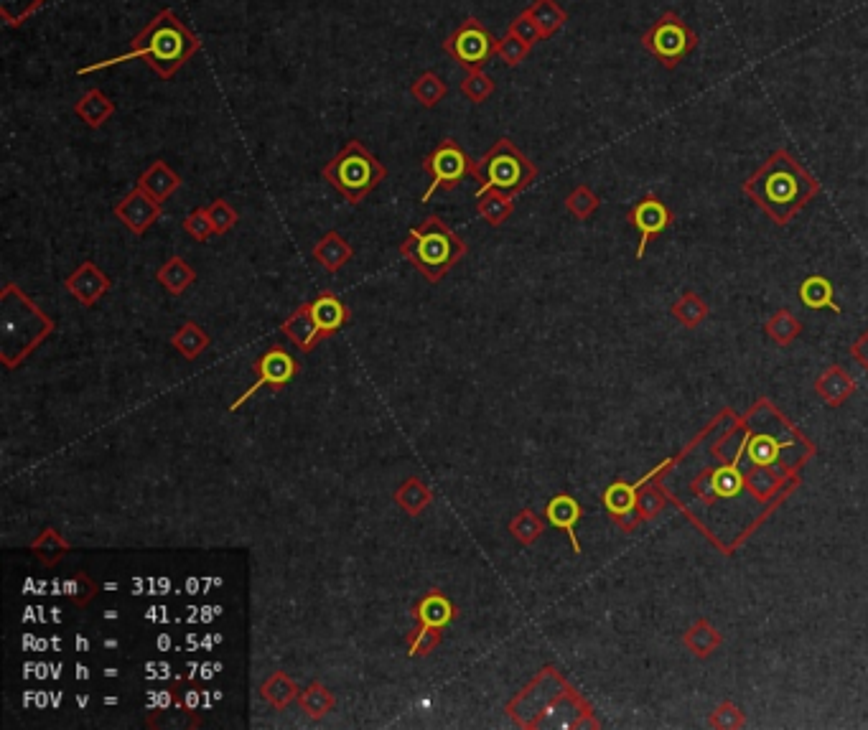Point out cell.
<instances>
[{
    "label": "cell",
    "mask_w": 868,
    "mask_h": 730,
    "mask_svg": "<svg viewBox=\"0 0 868 730\" xmlns=\"http://www.w3.org/2000/svg\"><path fill=\"white\" fill-rule=\"evenodd\" d=\"M507 31H510V34H515L520 41H525L527 46H535L538 41H543V34H540L538 23L532 21L530 13L527 11H522L520 16H515V21L510 23V28H507Z\"/></svg>",
    "instance_id": "48"
},
{
    "label": "cell",
    "mask_w": 868,
    "mask_h": 730,
    "mask_svg": "<svg viewBox=\"0 0 868 730\" xmlns=\"http://www.w3.org/2000/svg\"><path fill=\"white\" fill-rule=\"evenodd\" d=\"M97 591H100V586H97L95 580L84 573V570L72 573L67 578V583H64V593H67L69 601H72L74 606H82V608L90 606V601L97 596Z\"/></svg>",
    "instance_id": "42"
},
{
    "label": "cell",
    "mask_w": 868,
    "mask_h": 730,
    "mask_svg": "<svg viewBox=\"0 0 868 730\" xmlns=\"http://www.w3.org/2000/svg\"><path fill=\"white\" fill-rule=\"evenodd\" d=\"M56 324L31 298L8 283L0 293V362L16 369L54 334Z\"/></svg>",
    "instance_id": "4"
},
{
    "label": "cell",
    "mask_w": 868,
    "mask_h": 730,
    "mask_svg": "<svg viewBox=\"0 0 868 730\" xmlns=\"http://www.w3.org/2000/svg\"><path fill=\"white\" fill-rule=\"evenodd\" d=\"M64 288H67L69 296L77 298L84 308H92L102 296H107L112 290V280L97 268L92 260H84L79 268H74V273H69L64 278Z\"/></svg>",
    "instance_id": "15"
},
{
    "label": "cell",
    "mask_w": 868,
    "mask_h": 730,
    "mask_svg": "<svg viewBox=\"0 0 868 730\" xmlns=\"http://www.w3.org/2000/svg\"><path fill=\"white\" fill-rule=\"evenodd\" d=\"M627 222L639 232V245H637V252H634V257H637V262H642L644 255H647L650 242L675 224V214H672V209L667 207L660 196L647 194L642 196L632 209H629Z\"/></svg>",
    "instance_id": "13"
},
{
    "label": "cell",
    "mask_w": 868,
    "mask_h": 730,
    "mask_svg": "<svg viewBox=\"0 0 868 730\" xmlns=\"http://www.w3.org/2000/svg\"><path fill=\"white\" fill-rule=\"evenodd\" d=\"M280 334H286L303 354H311L319 341H324L314 316H311V303H301L291 316L280 324Z\"/></svg>",
    "instance_id": "18"
},
{
    "label": "cell",
    "mask_w": 868,
    "mask_h": 730,
    "mask_svg": "<svg viewBox=\"0 0 868 730\" xmlns=\"http://www.w3.org/2000/svg\"><path fill=\"white\" fill-rule=\"evenodd\" d=\"M851 354L853 359H856V362L868 372V331L866 334H861V339L851 346Z\"/></svg>",
    "instance_id": "49"
},
{
    "label": "cell",
    "mask_w": 868,
    "mask_h": 730,
    "mask_svg": "<svg viewBox=\"0 0 868 730\" xmlns=\"http://www.w3.org/2000/svg\"><path fill=\"white\" fill-rule=\"evenodd\" d=\"M530 51L532 46H527L525 41H520L515 34H510V31L497 41V56L507 67H520L527 56H530Z\"/></svg>",
    "instance_id": "45"
},
{
    "label": "cell",
    "mask_w": 868,
    "mask_h": 730,
    "mask_svg": "<svg viewBox=\"0 0 868 730\" xmlns=\"http://www.w3.org/2000/svg\"><path fill=\"white\" fill-rule=\"evenodd\" d=\"M209 344H212V339H209L207 331L196 324V321H184L181 329L171 336V346H174L186 362H194V359L202 357L209 349Z\"/></svg>",
    "instance_id": "29"
},
{
    "label": "cell",
    "mask_w": 868,
    "mask_h": 730,
    "mask_svg": "<svg viewBox=\"0 0 868 730\" xmlns=\"http://www.w3.org/2000/svg\"><path fill=\"white\" fill-rule=\"evenodd\" d=\"M431 502H433L431 486H428L423 479H418V476H410V479H405L403 484L395 489V504H398L408 517H420V514L431 507Z\"/></svg>",
    "instance_id": "25"
},
{
    "label": "cell",
    "mask_w": 868,
    "mask_h": 730,
    "mask_svg": "<svg viewBox=\"0 0 868 730\" xmlns=\"http://www.w3.org/2000/svg\"><path fill=\"white\" fill-rule=\"evenodd\" d=\"M138 186L163 204V201H168L179 191L181 176L168 166L166 161H153L146 171L140 173Z\"/></svg>",
    "instance_id": "22"
},
{
    "label": "cell",
    "mask_w": 868,
    "mask_h": 730,
    "mask_svg": "<svg viewBox=\"0 0 868 730\" xmlns=\"http://www.w3.org/2000/svg\"><path fill=\"white\" fill-rule=\"evenodd\" d=\"M410 95H413V100L418 102V105L433 110V107H436L438 102H441L443 97L448 95V87H446V82L441 79V74H436L433 69H428V72H423L413 84H410Z\"/></svg>",
    "instance_id": "36"
},
{
    "label": "cell",
    "mask_w": 868,
    "mask_h": 730,
    "mask_svg": "<svg viewBox=\"0 0 868 730\" xmlns=\"http://www.w3.org/2000/svg\"><path fill=\"white\" fill-rule=\"evenodd\" d=\"M321 176H324L349 204L357 207L359 201L367 199V196L385 181L387 168L382 166L359 140H349L342 151L336 153V156L321 168Z\"/></svg>",
    "instance_id": "7"
},
{
    "label": "cell",
    "mask_w": 868,
    "mask_h": 730,
    "mask_svg": "<svg viewBox=\"0 0 868 730\" xmlns=\"http://www.w3.org/2000/svg\"><path fill=\"white\" fill-rule=\"evenodd\" d=\"M670 313H672V318L678 321V324L685 326V329H698V326L708 318L711 308H708V303L703 301L698 293L688 290V293H683L678 301L672 303Z\"/></svg>",
    "instance_id": "35"
},
{
    "label": "cell",
    "mask_w": 868,
    "mask_h": 730,
    "mask_svg": "<svg viewBox=\"0 0 868 730\" xmlns=\"http://www.w3.org/2000/svg\"><path fill=\"white\" fill-rule=\"evenodd\" d=\"M497 41L499 39H494L492 31L479 18L469 16L459 23L454 34H448V39L443 41V51L461 69L476 72V69L487 67L492 56H497Z\"/></svg>",
    "instance_id": "10"
},
{
    "label": "cell",
    "mask_w": 868,
    "mask_h": 730,
    "mask_svg": "<svg viewBox=\"0 0 868 730\" xmlns=\"http://www.w3.org/2000/svg\"><path fill=\"white\" fill-rule=\"evenodd\" d=\"M672 469V466H670ZM667 469V471H670ZM665 471V474H667ZM670 502V494H667L665 484H662V474L655 476V479H650L647 484L639 489L637 496V514H639V522H652V519L657 517V514H662V509H665V504Z\"/></svg>",
    "instance_id": "32"
},
{
    "label": "cell",
    "mask_w": 868,
    "mask_h": 730,
    "mask_svg": "<svg viewBox=\"0 0 868 730\" xmlns=\"http://www.w3.org/2000/svg\"><path fill=\"white\" fill-rule=\"evenodd\" d=\"M820 191V181L787 148L769 153L767 161L741 184V194L749 196L777 227H787Z\"/></svg>",
    "instance_id": "1"
},
{
    "label": "cell",
    "mask_w": 868,
    "mask_h": 730,
    "mask_svg": "<svg viewBox=\"0 0 868 730\" xmlns=\"http://www.w3.org/2000/svg\"><path fill=\"white\" fill-rule=\"evenodd\" d=\"M708 725H711V728H723V730L744 728L746 715H744V710L739 708V705L728 700V703L718 705V708L713 710L711 718H708Z\"/></svg>",
    "instance_id": "46"
},
{
    "label": "cell",
    "mask_w": 868,
    "mask_h": 730,
    "mask_svg": "<svg viewBox=\"0 0 868 730\" xmlns=\"http://www.w3.org/2000/svg\"><path fill=\"white\" fill-rule=\"evenodd\" d=\"M207 214H209V222H212L214 227V235H227V232H232L237 219H240L237 209L232 207L230 201L224 199H214L207 207Z\"/></svg>",
    "instance_id": "44"
},
{
    "label": "cell",
    "mask_w": 868,
    "mask_h": 730,
    "mask_svg": "<svg viewBox=\"0 0 868 730\" xmlns=\"http://www.w3.org/2000/svg\"><path fill=\"white\" fill-rule=\"evenodd\" d=\"M413 619L423 626H436V629H446L448 624H454L459 619V608L448 596H443L438 588L428 591L413 606Z\"/></svg>",
    "instance_id": "19"
},
{
    "label": "cell",
    "mask_w": 868,
    "mask_h": 730,
    "mask_svg": "<svg viewBox=\"0 0 868 730\" xmlns=\"http://www.w3.org/2000/svg\"><path fill=\"white\" fill-rule=\"evenodd\" d=\"M28 550H31V555H34L41 565L54 568V565L62 563V558H67L69 552H72V545H69L54 527H46V530L28 545Z\"/></svg>",
    "instance_id": "28"
},
{
    "label": "cell",
    "mask_w": 868,
    "mask_h": 730,
    "mask_svg": "<svg viewBox=\"0 0 868 730\" xmlns=\"http://www.w3.org/2000/svg\"><path fill=\"white\" fill-rule=\"evenodd\" d=\"M800 301L802 306L810 311H833L840 313L838 301H835V288L825 275H810L800 283Z\"/></svg>",
    "instance_id": "26"
},
{
    "label": "cell",
    "mask_w": 868,
    "mask_h": 730,
    "mask_svg": "<svg viewBox=\"0 0 868 730\" xmlns=\"http://www.w3.org/2000/svg\"><path fill=\"white\" fill-rule=\"evenodd\" d=\"M476 181L479 194L502 191L517 196L538 181V166L525 156L510 138H497V143L476 161Z\"/></svg>",
    "instance_id": "6"
},
{
    "label": "cell",
    "mask_w": 868,
    "mask_h": 730,
    "mask_svg": "<svg viewBox=\"0 0 868 730\" xmlns=\"http://www.w3.org/2000/svg\"><path fill=\"white\" fill-rule=\"evenodd\" d=\"M443 634L436 626H423L418 624L408 634V654L410 657H428L431 652H436L441 647Z\"/></svg>",
    "instance_id": "41"
},
{
    "label": "cell",
    "mask_w": 868,
    "mask_h": 730,
    "mask_svg": "<svg viewBox=\"0 0 868 730\" xmlns=\"http://www.w3.org/2000/svg\"><path fill=\"white\" fill-rule=\"evenodd\" d=\"M161 212H163L161 201L153 199V196L148 194V191L140 189V186H135L130 194H125L123 199L115 204V209H112V214H115V217H118L120 222H123L125 227L138 237L146 235L148 229L158 222Z\"/></svg>",
    "instance_id": "14"
},
{
    "label": "cell",
    "mask_w": 868,
    "mask_h": 730,
    "mask_svg": "<svg viewBox=\"0 0 868 730\" xmlns=\"http://www.w3.org/2000/svg\"><path fill=\"white\" fill-rule=\"evenodd\" d=\"M512 199L515 196H507L502 191H484V194H476V212L489 227H502L515 214Z\"/></svg>",
    "instance_id": "30"
},
{
    "label": "cell",
    "mask_w": 868,
    "mask_h": 730,
    "mask_svg": "<svg viewBox=\"0 0 868 730\" xmlns=\"http://www.w3.org/2000/svg\"><path fill=\"white\" fill-rule=\"evenodd\" d=\"M423 171L431 176V186L426 189V194L420 196V201L426 204L438 191H454L469 176L476 179V161L461 148V143L446 138L423 158Z\"/></svg>",
    "instance_id": "9"
},
{
    "label": "cell",
    "mask_w": 868,
    "mask_h": 730,
    "mask_svg": "<svg viewBox=\"0 0 868 730\" xmlns=\"http://www.w3.org/2000/svg\"><path fill=\"white\" fill-rule=\"evenodd\" d=\"M802 324L797 321L795 313L790 308H779L777 313H772V318L767 321V336L777 346H790L792 341L800 336Z\"/></svg>",
    "instance_id": "37"
},
{
    "label": "cell",
    "mask_w": 868,
    "mask_h": 730,
    "mask_svg": "<svg viewBox=\"0 0 868 730\" xmlns=\"http://www.w3.org/2000/svg\"><path fill=\"white\" fill-rule=\"evenodd\" d=\"M601 207V199L599 194H596L591 186L586 184H578L576 189L571 191V194L566 196V209L571 217L581 219V222H588V219L594 217L596 209Z\"/></svg>",
    "instance_id": "39"
},
{
    "label": "cell",
    "mask_w": 868,
    "mask_h": 730,
    "mask_svg": "<svg viewBox=\"0 0 868 730\" xmlns=\"http://www.w3.org/2000/svg\"><path fill=\"white\" fill-rule=\"evenodd\" d=\"M510 532L522 547H530L532 542H538L540 535L545 532V519L538 517L532 509H522L510 522Z\"/></svg>",
    "instance_id": "38"
},
{
    "label": "cell",
    "mask_w": 868,
    "mask_h": 730,
    "mask_svg": "<svg viewBox=\"0 0 868 730\" xmlns=\"http://www.w3.org/2000/svg\"><path fill=\"white\" fill-rule=\"evenodd\" d=\"M507 713L520 728L530 730L553 728L555 715H568L573 720V728L599 725L591 715V708L555 667L540 669L538 677L507 703Z\"/></svg>",
    "instance_id": "3"
},
{
    "label": "cell",
    "mask_w": 868,
    "mask_h": 730,
    "mask_svg": "<svg viewBox=\"0 0 868 730\" xmlns=\"http://www.w3.org/2000/svg\"><path fill=\"white\" fill-rule=\"evenodd\" d=\"M469 247L448 227L438 214L426 217L418 227L408 232L400 242V255L418 270L428 283H441L448 270L459 265L466 257Z\"/></svg>",
    "instance_id": "5"
},
{
    "label": "cell",
    "mask_w": 868,
    "mask_h": 730,
    "mask_svg": "<svg viewBox=\"0 0 868 730\" xmlns=\"http://www.w3.org/2000/svg\"><path fill=\"white\" fill-rule=\"evenodd\" d=\"M583 517V507L573 499L571 494H555L548 504H545V522L555 530H563L571 537V547L576 555H581V542L576 537V527Z\"/></svg>",
    "instance_id": "16"
},
{
    "label": "cell",
    "mask_w": 868,
    "mask_h": 730,
    "mask_svg": "<svg viewBox=\"0 0 868 730\" xmlns=\"http://www.w3.org/2000/svg\"><path fill=\"white\" fill-rule=\"evenodd\" d=\"M683 644H685V649L693 654V657L708 659V657H713L718 649H721L723 636L718 634V629L711 624V621L698 619L688 631H685Z\"/></svg>",
    "instance_id": "27"
},
{
    "label": "cell",
    "mask_w": 868,
    "mask_h": 730,
    "mask_svg": "<svg viewBox=\"0 0 868 730\" xmlns=\"http://www.w3.org/2000/svg\"><path fill=\"white\" fill-rule=\"evenodd\" d=\"M74 115H77L87 128L97 130L102 128L112 115H115V102H112L102 90L92 87V90H87L77 102H74Z\"/></svg>",
    "instance_id": "23"
},
{
    "label": "cell",
    "mask_w": 868,
    "mask_h": 730,
    "mask_svg": "<svg viewBox=\"0 0 868 730\" xmlns=\"http://www.w3.org/2000/svg\"><path fill=\"white\" fill-rule=\"evenodd\" d=\"M525 11L530 13L532 21L538 23L543 39H550V36L558 34L568 21V13L558 6V0H532Z\"/></svg>",
    "instance_id": "33"
},
{
    "label": "cell",
    "mask_w": 868,
    "mask_h": 730,
    "mask_svg": "<svg viewBox=\"0 0 868 730\" xmlns=\"http://www.w3.org/2000/svg\"><path fill=\"white\" fill-rule=\"evenodd\" d=\"M672 463H675V458H667L665 463L655 466L650 474H644L642 479L632 481V484H627V481H614V484L606 486L604 494H601V504H604L606 514H609V519L616 524V527H619V530L634 532L639 524H642L639 522V514H637L639 489H642V486L647 484L650 479H655V476L665 474Z\"/></svg>",
    "instance_id": "11"
},
{
    "label": "cell",
    "mask_w": 868,
    "mask_h": 730,
    "mask_svg": "<svg viewBox=\"0 0 868 730\" xmlns=\"http://www.w3.org/2000/svg\"><path fill=\"white\" fill-rule=\"evenodd\" d=\"M184 232L189 237H194L196 242H207L209 237H214V227L212 222H209L207 207L194 209V212L184 219Z\"/></svg>",
    "instance_id": "47"
},
{
    "label": "cell",
    "mask_w": 868,
    "mask_h": 730,
    "mask_svg": "<svg viewBox=\"0 0 868 730\" xmlns=\"http://www.w3.org/2000/svg\"><path fill=\"white\" fill-rule=\"evenodd\" d=\"M260 695H263L265 703L273 705L275 710H286L288 705L296 703L301 690H298V685L286 672H273V675L260 685Z\"/></svg>",
    "instance_id": "31"
},
{
    "label": "cell",
    "mask_w": 868,
    "mask_h": 730,
    "mask_svg": "<svg viewBox=\"0 0 868 730\" xmlns=\"http://www.w3.org/2000/svg\"><path fill=\"white\" fill-rule=\"evenodd\" d=\"M156 283L163 285V290L171 296H181L184 290L196 283V270L181 255H171L156 270Z\"/></svg>",
    "instance_id": "24"
},
{
    "label": "cell",
    "mask_w": 868,
    "mask_h": 730,
    "mask_svg": "<svg viewBox=\"0 0 868 730\" xmlns=\"http://www.w3.org/2000/svg\"><path fill=\"white\" fill-rule=\"evenodd\" d=\"M856 390V379H853L846 369L838 367V364L825 369L818 377V382H815V392H818V397L828 407H840L843 402L856 395Z\"/></svg>",
    "instance_id": "20"
},
{
    "label": "cell",
    "mask_w": 868,
    "mask_h": 730,
    "mask_svg": "<svg viewBox=\"0 0 868 730\" xmlns=\"http://www.w3.org/2000/svg\"><path fill=\"white\" fill-rule=\"evenodd\" d=\"M298 705H301V710L311 720H321L329 713H334L336 697L326 685H321V682H311V685H308L306 690H301V695H298Z\"/></svg>",
    "instance_id": "34"
},
{
    "label": "cell",
    "mask_w": 868,
    "mask_h": 730,
    "mask_svg": "<svg viewBox=\"0 0 868 730\" xmlns=\"http://www.w3.org/2000/svg\"><path fill=\"white\" fill-rule=\"evenodd\" d=\"M252 369H255L258 379L252 382L250 390H245L235 402H232L230 405L232 413H237V410H240V407L245 405L255 392L263 390V387H270V390H283L286 385H291L293 379H296V374L301 372V362H298L296 357H291L286 349L273 346V349H268L258 362L252 364Z\"/></svg>",
    "instance_id": "12"
},
{
    "label": "cell",
    "mask_w": 868,
    "mask_h": 730,
    "mask_svg": "<svg viewBox=\"0 0 868 730\" xmlns=\"http://www.w3.org/2000/svg\"><path fill=\"white\" fill-rule=\"evenodd\" d=\"M311 257L319 262L326 273L334 275V273H339V270H342L349 260H352L354 247L349 245V242L344 240L339 232H334V229H331V232H326V235L321 237L319 242H316L314 250H311Z\"/></svg>",
    "instance_id": "21"
},
{
    "label": "cell",
    "mask_w": 868,
    "mask_h": 730,
    "mask_svg": "<svg viewBox=\"0 0 868 730\" xmlns=\"http://www.w3.org/2000/svg\"><path fill=\"white\" fill-rule=\"evenodd\" d=\"M698 34L683 21V16L675 11H665L647 31L642 34L639 44L644 51H650L652 59L662 69L672 72L698 49Z\"/></svg>",
    "instance_id": "8"
},
{
    "label": "cell",
    "mask_w": 868,
    "mask_h": 730,
    "mask_svg": "<svg viewBox=\"0 0 868 730\" xmlns=\"http://www.w3.org/2000/svg\"><path fill=\"white\" fill-rule=\"evenodd\" d=\"M494 90H497V82H494L484 69L466 72V77L461 79V95H464L469 102H474V105L487 102L489 97L494 95Z\"/></svg>",
    "instance_id": "40"
},
{
    "label": "cell",
    "mask_w": 868,
    "mask_h": 730,
    "mask_svg": "<svg viewBox=\"0 0 868 730\" xmlns=\"http://www.w3.org/2000/svg\"><path fill=\"white\" fill-rule=\"evenodd\" d=\"M202 51V41L199 36L176 16V11L171 8H163L153 16V21L148 23L140 34L133 36L130 41V49L120 56H112L105 62H95L90 67L79 69V77L82 74L100 72V69H110L115 64H128L133 59H143L153 72L161 79H174L184 64H189L194 59V54Z\"/></svg>",
    "instance_id": "2"
},
{
    "label": "cell",
    "mask_w": 868,
    "mask_h": 730,
    "mask_svg": "<svg viewBox=\"0 0 868 730\" xmlns=\"http://www.w3.org/2000/svg\"><path fill=\"white\" fill-rule=\"evenodd\" d=\"M308 303H311V316H314L316 326H319L324 339L334 336L336 331H342L344 326L349 324V318H352V313L344 306L342 298L331 293V290H321L319 296Z\"/></svg>",
    "instance_id": "17"
},
{
    "label": "cell",
    "mask_w": 868,
    "mask_h": 730,
    "mask_svg": "<svg viewBox=\"0 0 868 730\" xmlns=\"http://www.w3.org/2000/svg\"><path fill=\"white\" fill-rule=\"evenodd\" d=\"M46 0H0V18L6 21V26L18 28L34 16Z\"/></svg>",
    "instance_id": "43"
}]
</instances>
